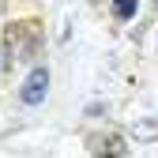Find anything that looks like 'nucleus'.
I'll return each mask as SVG.
<instances>
[{"label":"nucleus","instance_id":"2","mask_svg":"<svg viewBox=\"0 0 158 158\" xmlns=\"http://www.w3.org/2000/svg\"><path fill=\"white\" fill-rule=\"evenodd\" d=\"M45 90H49V68H34L27 75L23 90H19V98H23L27 106H42L45 102Z\"/></svg>","mask_w":158,"mask_h":158},{"label":"nucleus","instance_id":"4","mask_svg":"<svg viewBox=\"0 0 158 158\" xmlns=\"http://www.w3.org/2000/svg\"><path fill=\"white\" fill-rule=\"evenodd\" d=\"M113 11H117V19H132L135 15V0H113Z\"/></svg>","mask_w":158,"mask_h":158},{"label":"nucleus","instance_id":"3","mask_svg":"<svg viewBox=\"0 0 158 158\" xmlns=\"http://www.w3.org/2000/svg\"><path fill=\"white\" fill-rule=\"evenodd\" d=\"M90 151H113V154H124V139L121 135H94Z\"/></svg>","mask_w":158,"mask_h":158},{"label":"nucleus","instance_id":"5","mask_svg":"<svg viewBox=\"0 0 158 158\" xmlns=\"http://www.w3.org/2000/svg\"><path fill=\"white\" fill-rule=\"evenodd\" d=\"M94 4H98V0H94Z\"/></svg>","mask_w":158,"mask_h":158},{"label":"nucleus","instance_id":"1","mask_svg":"<svg viewBox=\"0 0 158 158\" xmlns=\"http://www.w3.org/2000/svg\"><path fill=\"white\" fill-rule=\"evenodd\" d=\"M34 49H38V27H23V23L8 27V34H4V64L8 68L27 60Z\"/></svg>","mask_w":158,"mask_h":158}]
</instances>
